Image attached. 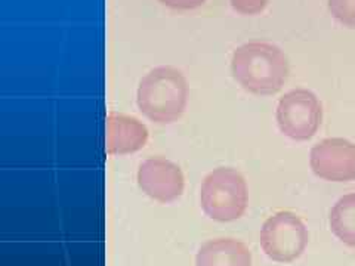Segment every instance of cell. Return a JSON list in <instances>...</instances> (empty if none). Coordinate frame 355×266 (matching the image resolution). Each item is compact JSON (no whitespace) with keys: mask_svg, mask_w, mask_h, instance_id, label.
I'll use <instances>...</instances> for the list:
<instances>
[{"mask_svg":"<svg viewBox=\"0 0 355 266\" xmlns=\"http://www.w3.org/2000/svg\"><path fill=\"white\" fill-rule=\"evenodd\" d=\"M231 73L244 91L268 96L284 86L288 61L284 52L272 43L249 42L232 53Z\"/></svg>","mask_w":355,"mask_h":266,"instance_id":"1","label":"cell"},{"mask_svg":"<svg viewBox=\"0 0 355 266\" xmlns=\"http://www.w3.org/2000/svg\"><path fill=\"white\" fill-rule=\"evenodd\" d=\"M188 85L184 74L173 66H157L142 77L137 91L141 113L159 125H169L184 113Z\"/></svg>","mask_w":355,"mask_h":266,"instance_id":"2","label":"cell"},{"mask_svg":"<svg viewBox=\"0 0 355 266\" xmlns=\"http://www.w3.org/2000/svg\"><path fill=\"white\" fill-rule=\"evenodd\" d=\"M200 204L210 219L218 222L241 218L248 207V185L243 175L232 168L210 172L200 190Z\"/></svg>","mask_w":355,"mask_h":266,"instance_id":"3","label":"cell"},{"mask_svg":"<svg viewBox=\"0 0 355 266\" xmlns=\"http://www.w3.org/2000/svg\"><path fill=\"white\" fill-rule=\"evenodd\" d=\"M309 234L301 218L279 212L265 220L261 229V247L274 262L291 263L302 256Z\"/></svg>","mask_w":355,"mask_h":266,"instance_id":"4","label":"cell"},{"mask_svg":"<svg viewBox=\"0 0 355 266\" xmlns=\"http://www.w3.org/2000/svg\"><path fill=\"white\" fill-rule=\"evenodd\" d=\"M275 118L284 136L299 142L308 141L320 129L323 108L315 94L308 89H293L280 98Z\"/></svg>","mask_w":355,"mask_h":266,"instance_id":"5","label":"cell"},{"mask_svg":"<svg viewBox=\"0 0 355 266\" xmlns=\"http://www.w3.org/2000/svg\"><path fill=\"white\" fill-rule=\"evenodd\" d=\"M309 164L324 181H355V143L343 138L323 139L311 150Z\"/></svg>","mask_w":355,"mask_h":266,"instance_id":"6","label":"cell"},{"mask_svg":"<svg viewBox=\"0 0 355 266\" xmlns=\"http://www.w3.org/2000/svg\"><path fill=\"white\" fill-rule=\"evenodd\" d=\"M138 185L159 203H172L184 193V175L178 164L164 157H150L138 169Z\"/></svg>","mask_w":355,"mask_h":266,"instance_id":"7","label":"cell"},{"mask_svg":"<svg viewBox=\"0 0 355 266\" xmlns=\"http://www.w3.org/2000/svg\"><path fill=\"white\" fill-rule=\"evenodd\" d=\"M105 152L110 155H125L146 147L148 129L135 117L110 113L105 117Z\"/></svg>","mask_w":355,"mask_h":266,"instance_id":"8","label":"cell"},{"mask_svg":"<svg viewBox=\"0 0 355 266\" xmlns=\"http://www.w3.org/2000/svg\"><path fill=\"white\" fill-rule=\"evenodd\" d=\"M196 266H252V253L234 238L209 240L197 251Z\"/></svg>","mask_w":355,"mask_h":266,"instance_id":"9","label":"cell"},{"mask_svg":"<svg viewBox=\"0 0 355 266\" xmlns=\"http://www.w3.org/2000/svg\"><path fill=\"white\" fill-rule=\"evenodd\" d=\"M330 229L343 244L355 247V193L340 197L330 210Z\"/></svg>","mask_w":355,"mask_h":266,"instance_id":"10","label":"cell"},{"mask_svg":"<svg viewBox=\"0 0 355 266\" xmlns=\"http://www.w3.org/2000/svg\"><path fill=\"white\" fill-rule=\"evenodd\" d=\"M331 17L339 24L355 28V0H327Z\"/></svg>","mask_w":355,"mask_h":266,"instance_id":"11","label":"cell"},{"mask_svg":"<svg viewBox=\"0 0 355 266\" xmlns=\"http://www.w3.org/2000/svg\"><path fill=\"white\" fill-rule=\"evenodd\" d=\"M270 0H230L232 9L241 15H258L268 6Z\"/></svg>","mask_w":355,"mask_h":266,"instance_id":"12","label":"cell"},{"mask_svg":"<svg viewBox=\"0 0 355 266\" xmlns=\"http://www.w3.org/2000/svg\"><path fill=\"white\" fill-rule=\"evenodd\" d=\"M159 2L175 10H191L202 6L206 0H159Z\"/></svg>","mask_w":355,"mask_h":266,"instance_id":"13","label":"cell"}]
</instances>
